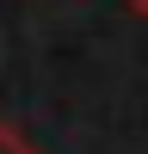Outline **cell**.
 Wrapping results in <instances>:
<instances>
[{
	"label": "cell",
	"instance_id": "1",
	"mask_svg": "<svg viewBox=\"0 0 148 154\" xmlns=\"http://www.w3.org/2000/svg\"><path fill=\"white\" fill-rule=\"evenodd\" d=\"M0 154H37V142H31L12 117H0Z\"/></svg>",
	"mask_w": 148,
	"mask_h": 154
},
{
	"label": "cell",
	"instance_id": "2",
	"mask_svg": "<svg viewBox=\"0 0 148 154\" xmlns=\"http://www.w3.org/2000/svg\"><path fill=\"white\" fill-rule=\"evenodd\" d=\"M123 6H136V12H148V0H123Z\"/></svg>",
	"mask_w": 148,
	"mask_h": 154
}]
</instances>
